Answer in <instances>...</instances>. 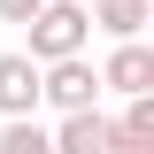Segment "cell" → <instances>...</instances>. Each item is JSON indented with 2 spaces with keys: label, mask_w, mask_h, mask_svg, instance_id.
Masks as SVG:
<instances>
[{
  "label": "cell",
  "mask_w": 154,
  "mask_h": 154,
  "mask_svg": "<svg viewBox=\"0 0 154 154\" xmlns=\"http://www.w3.org/2000/svg\"><path fill=\"white\" fill-rule=\"evenodd\" d=\"M31 62H54V54H85V38H93V16H85V0H38V16L23 23Z\"/></svg>",
  "instance_id": "cell-1"
},
{
  "label": "cell",
  "mask_w": 154,
  "mask_h": 154,
  "mask_svg": "<svg viewBox=\"0 0 154 154\" xmlns=\"http://www.w3.org/2000/svg\"><path fill=\"white\" fill-rule=\"evenodd\" d=\"M38 100L54 116H69V108H93L100 100V69L85 54H54V62H38Z\"/></svg>",
  "instance_id": "cell-2"
},
{
  "label": "cell",
  "mask_w": 154,
  "mask_h": 154,
  "mask_svg": "<svg viewBox=\"0 0 154 154\" xmlns=\"http://www.w3.org/2000/svg\"><path fill=\"white\" fill-rule=\"evenodd\" d=\"M100 85H108V93H154V46L146 38H116V54L100 62Z\"/></svg>",
  "instance_id": "cell-3"
},
{
  "label": "cell",
  "mask_w": 154,
  "mask_h": 154,
  "mask_svg": "<svg viewBox=\"0 0 154 154\" xmlns=\"http://www.w3.org/2000/svg\"><path fill=\"white\" fill-rule=\"evenodd\" d=\"M46 139H54V154H108V146H116V123H108L100 108H69Z\"/></svg>",
  "instance_id": "cell-4"
},
{
  "label": "cell",
  "mask_w": 154,
  "mask_h": 154,
  "mask_svg": "<svg viewBox=\"0 0 154 154\" xmlns=\"http://www.w3.org/2000/svg\"><path fill=\"white\" fill-rule=\"evenodd\" d=\"M38 108V62L23 54H0V116H31Z\"/></svg>",
  "instance_id": "cell-5"
},
{
  "label": "cell",
  "mask_w": 154,
  "mask_h": 154,
  "mask_svg": "<svg viewBox=\"0 0 154 154\" xmlns=\"http://www.w3.org/2000/svg\"><path fill=\"white\" fill-rule=\"evenodd\" d=\"M85 16H93V23H100L108 38H139V31L154 23V0H93Z\"/></svg>",
  "instance_id": "cell-6"
},
{
  "label": "cell",
  "mask_w": 154,
  "mask_h": 154,
  "mask_svg": "<svg viewBox=\"0 0 154 154\" xmlns=\"http://www.w3.org/2000/svg\"><path fill=\"white\" fill-rule=\"evenodd\" d=\"M116 146H131V154H154V93H131V108L116 116ZM108 146V154H116Z\"/></svg>",
  "instance_id": "cell-7"
},
{
  "label": "cell",
  "mask_w": 154,
  "mask_h": 154,
  "mask_svg": "<svg viewBox=\"0 0 154 154\" xmlns=\"http://www.w3.org/2000/svg\"><path fill=\"white\" fill-rule=\"evenodd\" d=\"M0 154H54V139L38 131L31 116H8V131H0Z\"/></svg>",
  "instance_id": "cell-8"
},
{
  "label": "cell",
  "mask_w": 154,
  "mask_h": 154,
  "mask_svg": "<svg viewBox=\"0 0 154 154\" xmlns=\"http://www.w3.org/2000/svg\"><path fill=\"white\" fill-rule=\"evenodd\" d=\"M38 16V0H0V23H31Z\"/></svg>",
  "instance_id": "cell-9"
},
{
  "label": "cell",
  "mask_w": 154,
  "mask_h": 154,
  "mask_svg": "<svg viewBox=\"0 0 154 154\" xmlns=\"http://www.w3.org/2000/svg\"><path fill=\"white\" fill-rule=\"evenodd\" d=\"M116 154H131V146H116Z\"/></svg>",
  "instance_id": "cell-10"
}]
</instances>
